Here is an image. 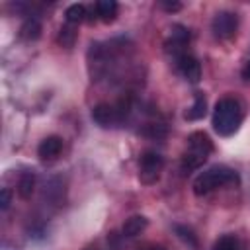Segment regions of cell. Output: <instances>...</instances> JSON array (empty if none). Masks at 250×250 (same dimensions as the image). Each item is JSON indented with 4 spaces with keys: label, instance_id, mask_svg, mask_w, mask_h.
<instances>
[{
    "label": "cell",
    "instance_id": "1",
    "mask_svg": "<svg viewBox=\"0 0 250 250\" xmlns=\"http://www.w3.org/2000/svg\"><path fill=\"white\" fill-rule=\"evenodd\" d=\"M242 123V109L234 98H221L213 111V129L221 137H230Z\"/></svg>",
    "mask_w": 250,
    "mask_h": 250
},
{
    "label": "cell",
    "instance_id": "2",
    "mask_svg": "<svg viewBox=\"0 0 250 250\" xmlns=\"http://www.w3.org/2000/svg\"><path fill=\"white\" fill-rule=\"evenodd\" d=\"M213 152V143L211 139L201 133V131H195L188 137V150L184 152L182 156V170L184 172H191V170H197L205 160L207 156Z\"/></svg>",
    "mask_w": 250,
    "mask_h": 250
},
{
    "label": "cell",
    "instance_id": "3",
    "mask_svg": "<svg viewBox=\"0 0 250 250\" xmlns=\"http://www.w3.org/2000/svg\"><path fill=\"white\" fill-rule=\"evenodd\" d=\"M236 180H238V176H236L234 170H230V168H227V166H213V168L201 172V174L193 180V193L201 197V195H207V193H211L213 189L223 188V186H227V184H232V182H236Z\"/></svg>",
    "mask_w": 250,
    "mask_h": 250
},
{
    "label": "cell",
    "instance_id": "4",
    "mask_svg": "<svg viewBox=\"0 0 250 250\" xmlns=\"http://www.w3.org/2000/svg\"><path fill=\"white\" fill-rule=\"evenodd\" d=\"M162 168H164L162 154H158L154 150H146V152H143V156L139 160V180L146 186L156 184L158 178H160Z\"/></svg>",
    "mask_w": 250,
    "mask_h": 250
},
{
    "label": "cell",
    "instance_id": "5",
    "mask_svg": "<svg viewBox=\"0 0 250 250\" xmlns=\"http://www.w3.org/2000/svg\"><path fill=\"white\" fill-rule=\"evenodd\" d=\"M238 29V18L234 12H229V10H221L215 14L213 21H211V31L217 39L221 41H227L230 37H234Z\"/></svg>",
    "mask_w": 250,
    "mask_h": 250
},
{
    "label": "cell",
    "instance_id": "6",
    "mask_svg": "<svg viewBox=\"0 0 250 250\" xmlns=\"http://www.w3.org/2000/svg\"><path fill=\"white\" fill-rule=\"evenodd\" d=\"M176 62H178V68H180V72L184 74L186 80H189L191 84L199 82V78H201V64H199V61L195 57H191L188 53H182L180 57H176Z\"/></svg>",
    "mask_w": 250,
    "mask_h": 250
},
{
    "label": "cell",
    "instance_id": "7",
    "mask_svg": "<svg viewBox=\"0 0 250 250\" xmlns=\"http://www.w3.org/2000/svg\"><path fill=\"white\" fill-rule=\"evenodd\" d=\"M62 152V139L57 137V135H49L45 137L39 146H37V156L45 162H51V160H57Z\"/></svg>",
    "mask_w": 250,
    "mask_h": 250
},
{
    "label": "cell",
    "instance_id": "8",
    "mask_svg": "<svg viewBox=\"0 0 250 250\" xmlns=\"http://www.w3.org/2000/svg\"><path fill=\"white\" fill-rule=\"evenodd\" d=\"M92 119L100 127H111L117 121V109H113L109 104H98L92 109Z\"/></svg>",
    "mask_w": 250,
    "mask_h": 250
},
{
    "label": "cell",
    "instance_id": "9",
    "mask_svg": "<svg viewBox=\"0 0 250 250\" xmlns=\"http://www.w3.org/2000/svg\"><path fill=\"white\" fill-rule=\"evenodd\" d=\"M148 227V219L146 217H143V215H133V217H129L125 223H123V236H127V238H133V236H137V234H141L145 229Z\"/></svg>",
    "mask_w": 250,
    "mask_h": 250
},
{
    "label": "cell",
    "instance_id": "10",
    "mask_svg": "<svg viewBox=\"0 0 250 250\" xmlns=\"http://www.w3.org/2000/svg\"><path fill=\"white\" fill-rule=\"evenodd\" d=\"M207 113V98L203 92H197L195 98H193V104L191 107L186 111V119L188 121H197V119H203Z\"/></svg>",
    "mask_w": 250,
    "mask_h": 250
},
{
    "label": "cell",
    "instance_id": "11",
    "mask_svg": "<svg viewBox=\"0 0 250 250\" xmlns=\"http://www.w3.org/2000/svg\"><path fill=\"white\" fill-rule=\"evenodd\" d=\"M117 10H119V6H117L115 0H100V2H96V14L105 23H109V21L115 20Z\"/></svg>",
    "mask_w": 250,
    "mask_h": 250
},
{
    "label": "cell",
    "instance_id": "12",
    "mask_svg": "<svg viewBox=\"0 0 250 250\" xmlns=\"http://www.w3.org/2000/svg\"><path fill=\"white\" fill-rule=\"evenodd\" d=\"M20 35H21V39H25V41H35V39H39L41 37V21L37 20V18H27L23 23H21V27H20Z\"/></svg>",
    "mask_w": 250,
    "mask_h": 250
},
{
    "label": "cell",
    "instance_id": "13",
    "mask_svg": "<svg viewBox=\"0 0 250 250\" xmlns=\"http://www.w3.org/2000/svg\"><path fill=\"white\" fill-rule=\"evenodd\" d=\"M35 189V174L33 172H23L18 180V195L21 199H29Z\"/></svg>",
    "mask_w": 250,
    "mask_h": 250
},
{
    "label": "cell",
    "instance_id": "14",
    "mask_svg": "<svg viewBox=\"0 0 250 250\" xmlns=\"http://www.w3.org/2000/svg\"><path fill=\"white\" fill-rule=\"evenodd\" d=\"M62 193H64V184H62L61 178H53L51 182L45 184V191H43V195H45L49 201L59 203L61 197H62Z\"/></svg>",
    "mask_w": 250,
    "mask_h": 250
},
{
    "label": "cell",
    "instance_id": "15",
    "mask_svg": "<svg viewBox=\"0 0 250 250\" xmlns=\"http://www.w3.org/2000/svg\"><path fill=\"white\" fill-rule=\"evenodd\" d=\"M64 18H66V23H72V25L84 21L86 20V6L84 4H70L64 12Z\"/></svg>",
    "mask_w": 250,
    "mask_h": 250
},
{
    "label": "cell",
    "instance_id": "16",
    "mask_svg": "<svg viewBox=\"0 0 250 250\" xmlns=\"http://www.w3.org/2000/svg\"><path fill=\"white\" fill-rule=\"evenodd\" d=\"M76 37H78V31L74 29V25H72V23H66V25H62V27H61L57 41H59V45H62V47H66V49H70V47L74 45Z\"/></svg>",
    "mask_w": 250,
    "mask_h": 250
},
{
    "label": "cell",
    "instance_id": "17",
    "mask_svg": "<svg viewBox=\"0 0 250 250\" xmlns=\"http://www.w3.org/2000/svg\"><path fill=\"white\" fill-rule=\"evenodd\" d=\"M189 31L184 27V25H174L172 27V45H174V53L178 51V49H182L188 41H189ZM178 55V53H176Z\"/></svg>",
    "mask_w": 250,
    "mask_h": 250
},
{
    "label": "cell",
    "instance_id": "18",
    "mask_svg": "<svg viewBox=\"0 0 250 250\" xmlns=\"http://www.w3.org/2000/svg\"><path fill=\"white\" fill-rule=\"evenodd\" d=\"M174 232H176V234H178V236H180V238H182L189 248H193V250H195V248L199 246V244H197V236L193 234V230H191V229H188V227H184V225H174Z\"/></svg>",
    "mask_w": 250,
    "mask_h": 250
},
{
    "label": "cell",
    "instance_id": "19",
    "mask_svg": "<svg viewBox=\"0 0 250 250\" xmlns=\"http://www.w3.org/2000/svg\"><path fill=\"white\" fill-rule=\"evenodd\" d=\"M213 250H238V240L232 234H225L213 244Z\"/></svg>",
    "mask_w": 250,
    "mask_h": 250
},
{
    "label": "cell",
    "instance_id": "20",
    "mask_svg": "<svg viewBox=\"0 0 250 250\" xmlns=\"http://www.w3.org/2000/svg\"><path fill=\"white\" fill-rule=\"evenodd\" d=\"M10 203H12V191H10L8 188H4V189L0 191V209H2V211H8Z\"/></svg>",
    "mask_w": 250,
    "mask_h": 250
},
{
    "label": "cell",
    "instance_id": "21",
    "mask_svg": "<svg viewBox=\"0 0 250 250\" xmlns=\"http://www.w3.org/2000/svg\"><path fill=\"white\" fill-rule=\"evenodd\" d=\"M160 8H164L166 12H178L182 8L180 2H160Z\"/></svg>",
    "mask_w": 250,
    "mask_h": 250
},
{
    "label": "cell",
    "instance_id": "22",
    "mask_svg": "<svg viewBox=\"0 0 250 250\" xmlns=\"http://www.w3.org/2000/svg\"><path fill=\"white\" fill-rule=\"evenodd\" d=\"M242 78L244 80H250V61L244 64V68H242Z\"/></svg>",
    "mask_w": 250,
    "mask_h": 250
},
{
    "label": "cell",
    "instance_id": "23",
    "mask_svg": "<svg viewBox=\"0 0 250 250\" xmlns=\"http://www.w3.org/2000/svg\"><path fill=\"white\" fill-rule=\"evenodd\" d=\"M146 250H166L164 246H150V248H146Z\"/></svg>",
    "mask_w": 250,
    "mask_h": 250
}]
</instances>
